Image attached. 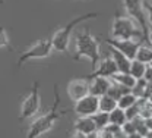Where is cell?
Segmentation results:
<instances>
[{"label":"cell","instance_id":"836d02e7","mask_svg":"<svg viewBox=\"0 0 152 138\" xmlns=\"http://www.w3.org/2000/svg\"><path fill=\"white\" fill-rule=\"evenodd\" d=\"M146 100H148V101H149V103H151V104H152V93H151V94H149V96H148V99H146Z\"/></svg>","mask_w":152,"mask_h":138},{"label":"cell","instance_id":"2e32d148","mask_svg":"<svg viewBox=\"0 0 152 138\" xmlns=\"http://www.w3.org/2000/svg\"><path fill=\"white\" fill-rule=\"evenodd\" d=\"M146 68H148V65H145V63H142V62L134 59V60H132V63H130V71H129V74H130L136 81L143 79L145 72H146Z\"/></svg>","mask_w":152,"mask_h":138},{"label":"cell","instance_id":"d4e9b609","mask_svg":"<svg viewBox=\"0 0 152 138\" xmlns=\"http://www.w3.org/2000/svg\"><path fill=\"white\" fill-rule=\"evenodd\" d=\"M126 116H127V120L130 122V120H134L136 118H139L140 116V100L132 106V107H129L127 110H126Z\"/></svg>","mask_w":152,"mask_h":138},{"label":"cell","instance_id":"7402d4cb","mask_svg":"<svg viewBox=\"0 0 152 138\" xmlns=\"http://www.w3.org/2000/svg\"><path fill=\"white\" fill-rule=\"evenodd\" d=\"M148 87L149 84L145 81V79H139L134 85V88L132 90V93L137 97V99H146V94H148Z\"/></svg>","mask_w":152,"mask_h":138},{"label":"cell","instance_id":"e0dca14e","mask_svg":"<svg viewBox=\"0 0 152 138\" xmlns=\"http://www.w3.org/2000/svg\"><path fill=\"white\" fill-rule=\"evenodd\" d=\"M117 107H118V101H117V100H114L113 97H110L108 94H107V96L99 97V112L111 113V112L115 110Z\"/></svg>","mask_w":152,"mask_h":138},{"label":"cell","instance_id":"4dcf8cb0","mask_svg":"<svg viewBox=\"0 0 152 138\" xmlns=\"http://www.w3.org/2000/svg\"><path fill=\"white\" fill-rule=\"evenodd\" d=\"M145 126L148 128V131H152V118L145 119Z\"/></svg>","mask_w":152,"mask_h":138},{"label":"cell","instance_id":"9c48e42d","mask_svg":"<svg viewBox=\"0 0 152 138\" xmlns=\"http://www.w3.org/2000/svg\"><path fill=\"white\" fill-rule=\"evenodd\" d=\"M104 43L108 46V47H113L115 50H118L120 53H123L124 56H127L130 60L136 59V55L142 46L140 41H136V40H115V38H105Z\"/></svg>","mask_w":152,"mask_h":138},{"label":"cell","instance_id":"277c9868","mask_svg":"<svg viewBox=\"0 0 152 138\" xmlns=\"http://www.w3.org/2000/svg\"><path fill=\"white\" fill-rule=\"evenodd\" d=\"M96 16H98L96 12H89V13H85V15H79V16L73 18L70 22H67L64 27L58 28L56 32L53 34V37L50 38L51 43H53L54 50H56V52H61V53L67 52L69 44H70V38H72V32H73L75 27H77L79 24H82V22H85V21L95 19Z\"/></svg>","mask_w":152,"mask_h":138},{"label":"cell","instance_id":"f1b7e54d","mask_svg":"<svg viewBox=\"0 0 152 138\" xmlns=\"http://www.w3.org/2000/svg\"><path fill=\"white\" fill-rule=\"evenodd\" d=\"M143 79L148 82V84H152V66L151 65H148V68H146V72H145V77Z\"/></svg>","mask_w":152,"mask_h":138},{"label":"cell","instance_id":"3957f363","mask_svg":"<svg viewBox=\"0 0 152 138\" xmlns=\"http://www.w3.org/2000/svg\"><path fill=\"white\" fill-rule=\"evenodd\" d=\"M111 38L115 40H136L143 44L145 35L140 27L129 16L115 13L111 24Z\"/></svg>","mask_w":152,"mask_h":138},{"label":"cell","instance_id":"7a4b0ae2","mask_svg":"<svg viewBox=\"0 0 152 138\" xmlns=\"http://www.w3.org/2000/svg\"><path fill=\"white\" fill-rule=\"evenodd\" d=\"M75 60L88 59L91 62L92 72L96 69L101 60V49H99V38L94 37L89 28L80 30L75 37Z\"/></svg>","mask_w":152,"mask_h":138},{"label":"cell","instance_id":"44dd1931","mask_svg":"<svg viewBox=\"0 0 152 138\" xmlns=\"http://www.w3.org/2000/svg\"><path fill=\"white\" fill-rule=\"evenodd\" d=\"M129 93H132V90H129V88H126V87H123V85H118V84L113 82V85H111V88H110V91H108V96L118 101L123 96H126V94H129Z\"/></svg>","mask_w":152,"mask_h":138},{"label":"cell","instance_id":"4fadbf2b","mask_svg":"<svg viewBox=\"0 0 152 138\" xmlns=\"http://www.w3.org/2000/svg\"><path fill=\"white\" fill-rule=\"evenodd\" d=\"M73 131L82 132L85 135H89L92 132H96L98 128H96L92 118H80V116H77L75 119V122H73Z\"/></svg>","mask_w":152,"mask_h":138},{"label":"cell","instance_id":"d6a6232c","mask_svg":"<svg viewBox=\"0 0 152 138\" xmlns=\"http://www.w3.org/2000/svg\"><path fill=\"white\" fill-rule=\"evenodd\" d=\"M88 138H99V131H96V132H92V134H89Z\"/></svg>","mask_w":152,"mask_h":138},{"label":"cell","instance_id":"30bf717a","mask_svg":"<svg viewBox=\"0 0 152 138\" xmlns=\"http://www.w3.org/2000/svg\"><path fill=\"white\" fill-rule=\"evenodd\" d=\"M72 110L80 118H92L96 112H99V99L89 94L85 99L76 101Z\"/></svg>","mask_w":152,"mask_h":138},{"label":"cell","instance_id":"1f68e13d","mask_svg":"<svg viewBox=\"0 0 152 138\" xmlns=\"http://www.w3.org/2000/svg\"><path fill=\"white\" fill-rule=\"evenodd\" d=\"M146 41H148V44L152 47V28L151 27H149V32H148V40H146Z\"/></svg>","mask_w":152,"mask_h":138},{"label":"cell","instance_id":"52a82bcc","mask_svg":"<svg viewBox=\"0 0 152 138\" xmlns=\"http://www.w3.org/2000/svg\"><path fill=\"white\" fill-rule=\"evenodd\" d=\"M124 9L127 12V16L132 18L143 31L145 40H148V32H149V22L146 18V12L143 9V4L140 0H124L123 1Z\"/></svg>","mask_w":152,"mask_h":138},{"label":"cell","instance_id":"f546056e","mask_svg":"<svg viewBox=\"0 0 152 138\" xmlns=\"http://www.w3.org/2000/svg\"><path fill=\"white\" fill-rule=\"evenodd\" d=\"M69 138H88V135H85L82 132H77V131H72V134H70Z\"/></svg>","mask_w":152,"mask_h":138},{"label":"cell","instance_id":"8992f818","mask_svg":"<svg viewBox=\"0 0 152 138\" xmlns=\"http://www.w3.org/2000/svg\"><path fill=\"white\" fill-rule=\"evenodd\" d=\"M53 52H54V47H53L51 40H39L35 44H32L29 49H26L23 53H20L18 59V66H22L28 60L47 59L51 56Z\"/></svg>","mask_w":152,"mask_h":138},{"label":"cell","instance_id":"484cf974","mask_svg":"<svg viewBox=\"0 0 152 138\" xmlns=\"http://www.w3.org/2000/svg\"><path fill=\"white\" fill-rule=\"evenodd\" d=\"M123 134H124L127 138H130V137H133V135L137 134V128H136L134 122H127V123L123 126Z\"/></svg>","mask_w":152,"mask_h":138},{"label":"cell","instance_id":"8d00e7d4","mask_svg":"<svg viewBox=\"0 0 152 138\" xmlns=\"http://www.w3.org/2000/svg\"><path fill=\"white\" fill-rule=\"evenodd\" d=\"M151 66H152V63H151Z\"/></svg>","mask_w":152,"mask_h":138},{"label":"cell","instance_id":"e575fe53","mask_svg":"<svg viewBox=\"0 0 152 138\" xmlns=\"http://www.w3.org/2000/svg\"><path fill=\"white\" fill-rule=\"evenodd\" d=\"M145 138H152V131H149V132H148V135H146Z\"/></svg>","mask_w":152,"mask_h":138},{"label":"cell","instance_id":"6da1fadb","mask_svg":"<svg viewBox=\"0 0 152 138\" xmlns=\"http://www.w3.org/2000/svg\"><path fill=\"white\" fill-rule=\"evenodd\" d=\"M60 103H61V100H60V96H58V87H57V84H56V85H54V101H53L50 110L45 112L44 115L35 118L29 123L28 131H26V138L42 137L44 134L50 132V131L54 128L56 122L61 118L63 115H66V113L70 112V109H63V110H61V109H60Z\"/></svg>","mask_w":152,"mask_h":138},{"label":"cell","instance_id":"5b68a950","mask_svg":"<svg viewBox=\"0 0 152 138\" xmlns=\"http://www.w3.org/2000/svg\"><path fill=\"white\" fill-rule=\"evenodd\" d=\"M41 107V96H39V81H34L32 88L26 97H23L20 103V112H19V120L34 118L39 112Z\"/></svg>","mask_w":152,"mask_h":138},{"label":"cell","instance_id":"8fae6325","mask_svg":"<svg viewBox=\"0 0 152 138\" xmlns=\"http://www.w3.org/2000/svg\"><path fill=\"white\" fill-rule=\"evenodd\" d=\"M117 74H118V69H117V65L114 63L113 58L111 56H105V58H102L99 60L96 69L89 77H102V78L111 79Z\"/></svg>","mask_w":152,"mask_h":138},{"label":"cell","instance_id":"d590c367","mask_svg":"<svg viewBox=\"0 0 152 138\" xmlns=\"http://www.w3.org/2000/svg\"><path fill=\"white\" fill-rule=\"evenodd\" d=\"M117 138H127V137H126V135L123 134V135H120V137H117Z\"/></svg>","mask_w":152,"mask_h":138},{"label":"cell","instance_id":"4316f807","mask_svg":"<svg viewBox=\"0 0 152 138\" xmlns=\"http://www.w3.org/2000/svg\"><path fill=\"white\" fill-rule=\"evenodd\" d=\"M142 4H143V9L146 12V18H148V22H149V27L152 28V0H143Z\"/></svg>","mask_w":152,"mask_h":138},{"label":"cell","instance_id":"ffe728a7","mask_svg":"<svg viewBox=\"0 0 152 138\" xmlns=\"http://www.w3.org/2000/svg\"><path fill=\"white\" fill-rule=\"evenodd\" d=\"M95 125H96V128H98V131H102V129H105L108 125H110V113H105V112H96L94 116Z\"/></svg>","mask_w":152,"mask_h":138},{"label":"cell","instance_id":"83f0119b","mask_svg":"<svg viewBox=\"0 0 152 138\" xmlns=\"http://www.w3.org/2000/svg\"><path fill=\"white\" fill-rule=\"evenodd\" d=\"M9 44H10L9 34H7V31L4 28H1V31H0V47L4 49V47H9Z\"/></svg>","mask_w":152,"mask_h":138},{"label":"cell","instance_id":"d6986e66","mask_svg":"<svg viewBox=\"0 0 152 138\" xmlns=\"http://www.w3.org/2000/svg\"><path fill=\"white\" fill-rule=\"evenodd\" d=\"M136 60L145 63V65H151L152 63V47L149 44H142L137 55H136Z\"/></svg>","mask_w":152,"mask_h":138},{"label":"cell","instance_id":"5bb4252c","mask_svg":"<svg viewBox=\"0 0 152 138\" xmlns=\"http://www.w3.org/2000/svg\"><path fill=\"white\" fill-rule=\"evenodd\" d=\"M108 49H110V56L113 58L114 63L117 65V69H118V72H121V74H129L132 60L129 59L127 56H124L123 53H120L118 50L113 49V47H108Z\"/></svg>","mask_w":152,"mask_h":138},{"label":"cell","instance_id":"ba28073f","mask_svg":"<svg viewBox=\"0 0 152 138\" xmlns=\"http://www.w3.org/2000/svg\"><path fill=\"white\" fill-rule=\"evenodd\" d=\"M66 91H67L69 99L72 100L73 103H76V101L85 99L86 96L91 94V81H89L88 77H86V78L70 79V81L67 82Z\"/></svg>","mask_w":152,"mask_h":138},{"label":"cell","instance_id":"ac0fdd59","mask_svg":"<svg viewBox=\"0 0 152 138\" xmlns=\"http://www.w3.org/2000/svg\"><path fill=\"white\" fill-rule=\"evenodd\" d=\"M127 122L129 120H127V116H126V110H123L120 107H117L115 110H113L110 113V123H113V125H117V126L123 128Z\"/></svg>","mask_w":152,"mask_h":138},{"label":"cell","instance_id":"9a60e30c","mask_svg":"<svg viewBox=\"0 0 152 138\" xmlns=\"http://www.w3.org/2000/svg\"><path fill=\"white\" fill-rule=\"evenodd\" d=\"M111 81L115 82V84H118V85H123V87L129 88V90H133L134 85H136V82H137L130 74H121V72H118L117 75H114L113 78H111Z\"/></svg>","mask_w":152,"mask_h":138},{"label":"cell","instance_id":"603a6c76","mask_svg":"<svg viewBox=\"0 0 152 138\" xmlns=\"http://www.w3.org/2000/svg\"><path fill=\"white\" fill-rule=\"evenodd\" d=\"M140 99H137L133 93H129V94H126V96H123L121 99L118 100V107L120 109H123V110H127L129 107H132V106H134L137 101H139Z\"/></svg>","mask_w":152,"mask_h":138},{"label":"cell","instance_id":"cb8c5ba5","mask_svg":"<svg viewBox=\"0 0 152 138\" xmlns=\"http://www.w3.org/2000/svg\"><path fill=\"white\" fill-rule=\"evenodd\" d=\"M140 118H152V104L146 99H140Z\"/></svg>","mask_w":152,"mask_h":138},{"label":"cell","instance_id":"7c38bea8","mask_svg":"<svg viewBox=\"0 0 152 138\" xmlns=\"http://www.w3.org/2000/svg\"><path fill=\"white\" fill-rule=\"evenodd\" d=\"M88 78L91 81V94L95 97H102V96H107L111 85H113V81L108 78H102V77H89Z\"/></svg>","mask_w":152,"mask_h":138}]
</instances>
